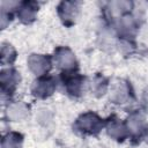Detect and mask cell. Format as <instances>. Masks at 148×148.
<instances>
[{"label": "cell", "mask_w": 148, "mask_h": 148, "mask_svg": "<svg viewBox=\"0 0 148 148\" xmlns=\"http://www.w3.org/2000/svg\"><path fill=\"white\" fill-rule=\"evenodd\" d=\"M104 125H105L104 119H102L95 112L89 111L80 114L76 118L73 128L82 135H97L102 131Z\"/></svg>", "instance_id": "obj_1"}, {"label": "cell", "mask_w": 148, "mask_h": 148, "mask_svg": "<svg viewBox=\"0 0 148 148\" xmlns=\"http://www.w3.org/2000/svg\"><path fill=\"white\" fill-rule=\"evenodd\" d=\"M86 81L87 77L79 74L76 71L61 73V82L65 91L72 98H79L82 96L86 89Z\"/></svg>", "instance_id": "obj_2"}, {"label": "cell", "mask_w": 148, "mask_h": 148, "mask_svg": "<svg viewBox=\"0 0 148 148\" xmlns=\"http://www.w3.org/2000/svg\"><path fill=\"white\" fill-rule=\"evenodd\" d=\"M56 66L62 72L77 71V61L73 51L67 46H58L52 57Z\"/></svg>", "instance_id": "obj_3"}, {"label": "cell", "mask_w": 148, "mask_h": 148, "mask_svg": "<svg viewBox=\"0 0 148 148\" xmlns=\"http://www.w3.org/2000/svg\"><path fill=\"white\" fill-rule=\"evenodd\" d=\"M125 125L127 127L128 136H131L133 140L140 141L148 134V123L146 121L145 116L140 112L131 113L125 121Z\"/></svg>", "instance_id": "obj_4"}, {"label": "cell", "mask_w": 148, "mask_h": 148, "mask_svg": "<svg viewBox=\"0 0 148 148\" xmlns=\"http://www.w3.org/2000/svg\"><path fill=\"white\" fill-rule=\"evenodd\" d=\"M57 88V80L53 75H42L34 81L31 87V92L35 97L45 99L50 97Z\"/></svg>", "instance_id": "obj_5"}, {"label": "cell", "mask_w": 148, "mask_h": 148, "mask_svg": "<svg viewBox=\"0 0 148 148\" xmlns=\"http://www.w3.org/2000/svg\"><path fill=\"white\" fill-rule=\"evenodd\" d=\"M58 15L66 27H72L80 12V2L77 1H61L57 7Z\"/></svg>", "instance_id": "obj_6"}, {"label": "cell", "mask_w": 148, "mask_h": 148, "mask_svg": "<svg viewBox=\"0 0 148 148\" xmlns=\"http://www.w3.org/2000/svg\"><path fill=\"white\" fill-rule=\"evenodd\" d=\"M28 66L30 71L38 75H46L52 67V58L49 54H30L28 58Z\"/></svg>", "instance_id": "obj_7"}, {"label": "cell", "mask_w": 148, "mask_h": 148, "mask_svg": "<svg viewBox=\"0 0 148 148\" xmlns=\"http://www.w3.org/2000/svg\"><path fill=\"white\" fill-rule=\"evenodd\" d=\"M105 128L108 135L118 142H123L128 138V132L125 123H121L114 114L105 120Z\"/></svg>", "instance_id": "obj_8"}, {"label": "cell", "mask_w": 148, "mask_h": 148, "mask_svg": "<svg viewBox=\"0 0 148 148\" xmlns=\"http://www.w3.org/2000/svg\"><path fill=\"white\" fill-rule=\"evenodd\" d=\"M21 81L20 73L15 71L14 68L3 69L0 74V84H1V91L3 95H13L17 84Z\"/></svg>", "instance_id": "obj_9"}, {"label": "cell", "mask_w": 148, "mask_h": 148, "mask_svg": "<svg viewBox=\"0 0 148 148\" xmlns=\"http://www.w3.org/2000/svg\"><path fill=\"white\" fill-rule=\"evenodd\" d=\"M39 5L36 1H22L17 5V16L24 24H30L36 20Z\"/></svg>", "instance_id": "obj_10"}, {"label": "cell", "mask_w": 148, "mask_h": 148, "mask_svg": "<svg viewBox=\"0 0 148 148\" xmlns=\"http://www.w3.org/2000/svg\"><path fill=\"white\" fill-rule=\"evenodd\" d=\"M117 29H118V35L121 38L132 39L134 38L136 32V22L132 16H130V14H126L120 17Z\"/></svg>", "instance_id": "obj_11"}, {"label": "cell", "mask_w": 148, "mask_h": 148, "mask_svg": "<svg viewBox=\"0 0 148 148\" xmlns=\"http://www.w3.org/2000/svg\"><path fill=\"white\" fill-rule=\"evenodd\" d=\"M132 95L131 84L124 80H118L116 84H113L111 90V99L113 103H125Z\"/></svg>", "instance_id": "obj_12"}, {"label": "cell", "mask_w": 148, "mask_h": 148, "mask_svg": "<svg viewBox=\"0 0 148 148\" xmlns=\"http://www.w3.org/2000/svg\"><path fill=\"white\" fill-rule=\"evenodd\" d=\"M133 2L131 1H117V2H110L108 12L111 17H117V16H124L126 14H130L132 10Z\"/></svg>", "instance_id": "obj_13"}, {"label": "cell", "mask_w": 148, "mask_h": 148, "mask_svg": "<svg viewBox=\"0 0 148 148\" xmlns=\"http://www.w3.org/2000/svg\"><path fill=\"white\" fill-rule=\"evenodd\" d=\"M23 135L18 132H10L2 138L1 148H22Z\"/></svg>", "instance_id": "obj_14"}, {"label": "cell", "mask_w": 148, "mask_h": 148, "mask_svg": "<svg viewBox=\"0 0 148 148\" xmlns=\"http://www.w3.org/2000/svg\"><path fill=\"white\" fill-rule=\"evenodd\" d=\"M106 89H108V79L102 74H96L91 83V90L94 95L96 97H101L105 94Z\"/></svg>", "instance_id": "obj_15"}, {"label": "cell", "mask_w": 148, "mask_h": 148, "mask_svg": "<svg viewBox=\"0 0 148 148\" xmlns=\"http://www.w3.org/2000/svg\"><path fill=\"white\" fill-rule=\"evenodd\" d=\"M16 58V51L15 49L7 43H3L1 46V64L5 65L6 62L12 64Z\"/></svg>", "instance_id": "obj_16"}]
</instances>
